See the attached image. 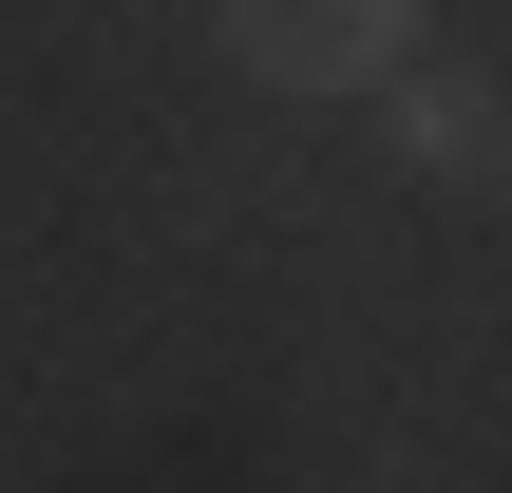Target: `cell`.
Wrapping results in <instances>:
<instances>
[{"label": "cell", "instance_id": "6da1fadb", "mask_svg": "<svg viewBox=\"0 0 512 493\" xmlns=\"http://www.w3.org/2000/svg\"><path fill=\"white\" fill-rule=\"evenodd\" d=\"M247 95H380L418 76V0H209Z\"/></svg>", "mask_w": 512, "mask_h": 493}, {"label": "cell", "instance_id": "7a4b0ae2", "mask_svg": "<svg viewBox=\"0 0 512 493\" xmlns=\"http://www.w3.org/2000/svg\"><path fill=\"white\" fill-rule=\"evenodd\" d=\"M380 95H399V152H418L437 190H494L512 171V95L494 76H380Z\"/></svg>", "mask_w": 512, "mask_h": 493}]
</instances>
